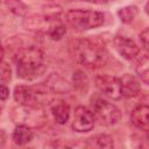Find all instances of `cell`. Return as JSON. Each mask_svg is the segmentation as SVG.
Here are the masks:
<instances>
[{
  "label": "cell",
  "instance_id": "5",
  "mask_svg": "<svg viewBox=\"0 0 149 149\" xmlns=\"http://www.w3.org/2000/svg\"><path fill=\"white\" fill-rule=\"evenodd\" d=\"M93 107V115L100 121L101 125L105 126H113L118 123L121 119V111L108 100L98 98L92 104Z\"/></svg>",
  "mask_w": 149,
  "mask_h": 149
},
{
  "label": "cell",
  "instance_id": "21",
  "mask_svg": "<svg viewBox=\"0 0 149 149\" xmlns=\"http://www.w3.org/2000/svg\"><path fill=\"white\" fill-rule=\"evenodd\" d=\"M6 140H7V136H6L5 130L3 129H0V148H3L5 147Z\"/></svg>",
  "mask_w": 149,
  "mask_h": 149
},
{
  "label": "cell",
  "instance_id": "14",
  "mask_svg": "<svg viewBox=\"0 0 149 149\" xmlns=\"http://www.w3.org/2000/svg\"><path fill=\"white\" fill-rule=\"evenodd\" d=\"M86 146L90 148H113L114 142L112 136L107 134H98L87 139Z\"/></svg>",
  "mask_w": 149,
  "mask_h": 149
},
{
  "label": "cell",
  "instance_id": "12",
  "mask_svg": "<svg viewBox=\"0 0 149 149\" xmlns=\"http://www.w3.org/2000/svg\"><path fill=\"white\" fill-rule=\"evenodd\" d=\"M34 137V133L30 129L29 126L26 125H17L13 132L12 139L14 141V143L19 144V146H23L28 142H30Z\"/></svg>",
  "mask_w": 149,
  "mask_h": 149
},
{
  "label": "cell",
  "instance_id": "18",
  "mask_svg": "<svg viewBox=\"0 0 149 149\" xmlns=\"http://www.w3.org/2000/svg\"><path fill=\"white\" fill-rule=\"evenodd\" d=\"M10 79V68L2 61H0V81H7Z\"/></svg>",
  "mask_w": 149,
  "mask_h": 149
},
{
  "label": "cell",
  "instance_id": "23",
  "mask_svg": "<svg viewBox=\"0 0 149 149\" xmlns=\"http://www.w3.org/2000/svg\"><path fill=\"white\" fill-rule=\"evenodd\" d=\"M2 57H3V48L0 43V61H2Z\"/></svg>",
  "mask_w": 149,
  "mask_h": 149
},
{
  "label": "cell",
  "instance_id": "2",
  "mask_svg": "<svg viewBox=\"0 0 149 149\" xmlns=\"http://www.w3.org/2000/svg\"><path fill=\"white\" fill-rule=\"evenodd\" d=\"M73 55L78 63L87 68H100L108 59L105 44L97 38H84L73 47Z\"/></svg>",
  "mask_w": 149,
  "mask_h": 149
},
{
  "label": "cell",
  "instance_id": "22",
  "mask_svg": "<svg viewBox=\"0 0 149 149\" xmlns=\"http://www.w3.org/2000/svg\"><path fill=\"white\" fill-rule=\"evenodd\" d=\"M83 1H86V2H91V3H106L108 2L109 0H83Z\"/></svg>",
  "mask_w": 149,
  "mask_h": 149
},
{
  "label": "cell",
  "instance_id": "24",
  "mask_svg": "<svg viewBox=\"0 0 149 149\" xmlns=\"http://www.w3.org/2000/svg\"><path fill=\"white\" fill-rule=\"evenodd\" d=\"M61 1H72V0H61Z\"/></svg>",
  "mask_w": 149,
  "mask_h": 149
},
{
  "label": "cell",
  "instance_id": "13",
  "mask_svg": "<svg viewBox=\"0 0 149 149\" xmlns=\"http://www.w3.org/2000/svg\"><path fill=\"white\" fill-rule=\"evenodd\" d=\"M51 113L58 125H64L66 123L70 116V106L65 101L55 102V105H52L51 107Z\"/></svg>",
  "mask_w": 149,
  "mask_h": 149
},
{
  "label": "cell",
  "instance_id": "11",
  "mask_svg": "<svg viewBox=\"0 0 149 149\" xmlns=\"http://www.w3.org/2000/svg\"><path fill=\"white\" fill-rule=\"evenodd\" d=\"M121 81V92L125 97H135L141 92V85L140 81L134 77L133 74L126 73L122 78H120Z\"/></svg>",
  "mask_w": 149,
  "mask_h": 149
},
{
  "label": "cell",
  "instance_id": "20",
  "mask_svg": "<svg viewBox=\"0 0 149 149\" xmlns=\"http://www.w3.org/2000/svg\"><path fill=\"white\" fill-rule=\"evenodd\" d=\"M8 97H9V88L6 85L0 84V101L6 100Z\"/></svg>",
  "mask_w": 149,
  "mask_h": 149
},
{
  "label": "cell",
  "instance_id": "16",
  "mask_svg": "<svg viewBox=\"0 0 149 149\" xmlns=\"http://www.w3.org/2000/svg\"><path fill=\"white\" fill-rule=\"evenodd\" d=\"M5 5L16 16H24L28 10L27 5L21 0H5Z\"/></svg>",
  "mask_w": 149,
  "mask_h": 149
},
{
  "label": "cell",
  "instance_id": "8",
  "mask_svg": "<svg viewBox=\"0 0 149 149\" xmlns=\"http://www.w3.org/2000/svg\"><path fill=\"white\" fill-rule=\"evenodd\" d=\"M114 43V48L115 50L119 52V55H121V57H123L125 59L128 61H133L135 59L139 54H140V49L136 45V43L123 35H116L113 40Z\"/></svg>",
  "mask_w": 149,
  "mask_h": 149
},
{
  "label": "cell",
  "instance_id": "19",
  "mask_svg": "<svg viewBox=\"0 0 149 149\" xmlns=\"http://www.w3.org/2000/svg\"><path fill=\"white\" fill-rule=\"evenodd\" d=\"M139 38H140V43H141V45L143 47V49H144V50H148V38H149V30H148V28H146V29L140 34Z\"/></svg>",
  "mask_w": 149,
  "mask_h": 149
},
{
  "label": "cell",
  "instance_id": "15",
  "mask_svg": "<svg viewBox=\"0 0 149 149\" xmlns=\"http://www.w3.org/2000/svg\"><path fill=\"white\" fill-rule=\"evenodd\" d=\"M135 70H136L137 76L140 77V79L147 85L149 83V61H148L147 55H143L139 59Z\"/></svg>",
  "mask_w": 149,
  "mask_h": 149
},
{
  "label": "cell",
  "instance_id": "17",
  "mask_svg": "<svg viewBox=\"0 0 149 149\" xmlns=\"http://www.w3.org/2000/svg\"><path fill=\"white\" fill-rule=\"evenodd\" d=\"M137 14V8L135 6H128V7H123L118 12V15L120 16V20L125 23H129L133 21V19L136 16Z\"/></svg>",
  "mask_w": 149,
  "mask_h": 149
},
{
  "label": "cell",
  "instance_id": "10",
  "mask_svg": "<svg viewBox=\"0 0 149 149\" xmlns=\"http://www.w3.org/2000/svg\"><path fill=\"white\" fill-rule=\"evenodd\" d=\"M148 113L149 108L147 105H139L135 107L130 114V121L132 123L140 130L147 132L149 128V121H148Z\"/></svg>",
  "mask_w": 149,
  "mask_h": 149
},
{
  "label": "cell",
  "instance_id": "4",
  "mask_svg": "<svg viewBox=\"0 0 149 149\" xmlns=\"http://www.w3.org/2000/svg\"><path fill=\"white\" fill-rule=\"evenodd\" d=\"M14 99L22 106L40 107L47 98V92L37 87H31L27 85H17L14 88Z\"/></svg>",
  "mask_w": 149,
  "mask_h": 149
},
{
  "label": "cell",
  "instance_id": "9",
  "mask_svg": "<svg viewBox=\"0 0 149 149\" xmlns=\"http://www.w3.org/2000/svg\"><path fill=\"white\" fill-rule=\"evenodd\" d=\"M40 107H30V106H22L21 108L17 109L23 114L22 118L14 119L16 122H20V125H26V126H31V125H38V121H42L44 119L43 114L40 113L38 111Z\"/></svg>",
  "mask_w": 149,
  "mask_h": 149
},
{
  "label": "cell",
  "instance_id": "7",
  "mask_svg": "<svg viewBox=\"0 0 149 149\" xmlns=\"http://www.w3.org/2000/svg\"><path fill=\"white\" fill-rule=\"evenodd\" d=\"M94 127V115L93 113L84 106H78L74 109L72 129L78 133H86L92 130Z\"/></svg>",
  "mask_w": 149,
  "mask_h": 149
},
{
  "label": "cell",
  "instance_id": "3",
  "mask_svg": "<svg viewBox=\"0 0 149 149\" xmlns=\"http://www.w3.org/2000/svg\"><path fill=\"white\" fill-rule=\"evenodd\" d=\"M65 21L78 30H88L100 27L105 21V15L91 9H70L65 14Z\"/></svg>",
  "mask_w": 149,
  "mask_h": 149
},
{
  "label": "cell",
  "instance_id": "1",
  "mask_svg": "<svg viewBox=\"0 0 149 149\" xmlns=\"http://www.w3.org/2000/svg\"><path fill=\"white\" fill-rule=\"evenodd\" d=\"M17 77L24 80H33L45 71L43 52L35 45L23 47L14 56Z\"/></svg>",
  "mask_w": 149,
  "mask_h": 149
},
{
  "label": "cell",
  "instance_id": "25",
  "mask_svg": "<svg viewBox=\"0 0 149 149\" xmlns=\"http://www.w3.org/2000/svg\"><path fill=\"white\" fill-rule=\"evenodd\" d=\"M0 111H1V107H0Z\"/></svg>",
  "mask_w": 149,
  "mask_h": 149
},
{
  "label": "cell",
  "instance_id": "6",
  "mask_svg": "<svg viewBox=\"0 0 149 149\" xmlns=\"http://www.w3.org/2000/svg\"><path fill=\"white\" fill-rule=\"evenodd\" d=\"M95 86L107 98L119 100L122 97L120 78L109 74H100L95 77Z\"/></svg>",
  "mask_w": 149,
  "mask_h": 149
}]
</instances>
